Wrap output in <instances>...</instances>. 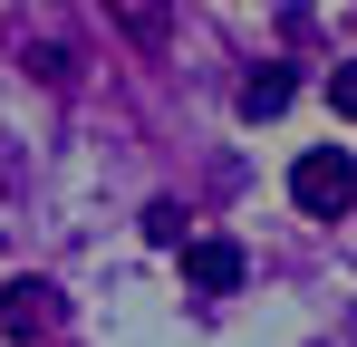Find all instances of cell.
<instances>
[{
    "label": "cell",
    "instance_id": "cell-1",
    "mask_svg": "<svg viewBox=\"0 0 357 347\" xmlns=\"http://www.w3.org/2000/svg\"><path fill=\"white\" fill-rule=\"evenodd\" d=\"M290 203H299V213H319V222L348 213V203H357V164L338 155V145H309V155L290 164Z\"/></svg>",
    "mask_w": 357,
    "mask_h": 347
},
{
    "label": "cell",
    "instance_id": "cell-2",
    "mask_svg": "<svg viewBox=\"0 0 357 347\" xmlns=\"http://www.w3.org/2000/svg\"><path fill=\"white\" fill-rule=\"evenodd\" d=\"M241 270H251V261H241V241H222V231L183 241V280L203 289V299H232V289H241Z\"/></svg>",
    "mask_w": 357,
    "mask_h": 347
},
{
    "label": "cell",
    "instance_id": "cell-3",
    "mask_svg": "<svg viewBox=\"0 0 357 347\" xmlns=\"http://www.w3.org/2000/svg\"><path fill=\"white\" fill-rule=\"evenodd\" d=\"M0 328H10L20 347L49 338V328H59V289H49V280H10V289H0Z\"/></svg>",
    "mask_w": 357,
    "mask_h": 347
},
{
    "label": "cell",
    "instance_id": "cell-4",
    "mask_svg": "<svg viewBox=\"0 0 357 347\" xmlns=\"http://www.w3.org/2000/svg\"><path fill=\"white\" fill-rule=\"evenodd\" d=\"M97 10H107V20H116V29H126L145 58H165V49H174V0H97Z\"/></svg>",
    "mask_w": 357,
    "mask_h": 347
},
{
    "label": "cell",
    "instance_id": "cell-5",
    "mask_svg": "<svg viewBox=\"0 0 357 347\" xmlns=\"http://www.w3.org/2000/svg\"><path fill=\"white\" fill-rule=\"evenodd\" d=\"M290 107V68H261V77H241V116L261 125V116H280Z\"/></svg>",
    "mask_w": 357,
    "mask_h": 347
},
{
    "label": "cell",
    "instance_id": "cell-6",
    "mask_svg": "<svg viewBox=\"0 0 357 347\" xmlns=\"http://www.w3.org/2000/svg\"><path fill=\"white\" fill-rule=\"evenodd\" d=\"M145 241H155V251H183V213H174V203L145 213Z\"/></svg>",
    "mask_w": 357,
    "mask_h": 347
},
{
    "label": "cell",
    "instance_id": "cell-7",
    "mask_svg": "<svg viewBox=\"0 0 357 347\" xmlns=\"http://www.w3.org/2000/svg\"><path fill=\"white\" fill-rule=\"evenodd\" d=\"M328 107H338V116L357 125V68H338V77H328Z\"/></svg>",
    "mask_w": 357,
    "mask_h": 347
}]
</instances>
